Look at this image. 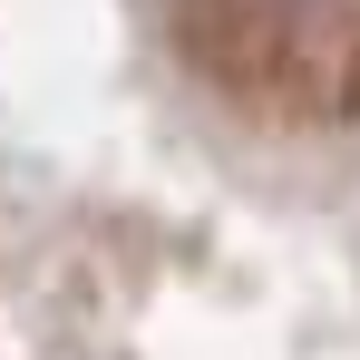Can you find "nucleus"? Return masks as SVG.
<instances>
[]
</instances>
